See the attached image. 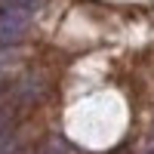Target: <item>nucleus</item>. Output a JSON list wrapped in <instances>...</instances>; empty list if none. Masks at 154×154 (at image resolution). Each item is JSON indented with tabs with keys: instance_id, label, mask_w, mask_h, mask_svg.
<instances>
[{
	"instance_id": "obj_3",
	"label": "nucleus",
	"mask_w": 154,
	"mask_h": 154,
	"mask_svg": "<svg viewBox=\"0 0 154 154\" xmlns=\"http://www.w3.org/2000/svg\"><path fill=\"white\" fill-rule=\"evenodd\" d=\"M6 126H9V114H3V111H0V139H3V133H6Z\"/></svg>"
},
{
	"instance_id": "obj_2",
	"label": "nucleus",
	"mask_w": 154,
	"mask_h": 154,
	"mask_svg": "<svg viewBox=\"0 0 154 154\" xmlns=\"http://www.w3.org/2000/svg\"><path fill=\"white\" fill-rule=\"evenodd\" d=\"M37 0H3V6H34Z\"/></svg>"
},
{
	"instance_id": "obj_4",
	"label": "nucleus",
	"mask_w": 154,
	"mask_h": 154,
	"mask_svg": "<svg viewBox=\"0 0 154 154\" xmlns=\"http://www.w3.org/2000/svg\"><path fill=\"white\" fill-rule=\"evenodd\" d=\"M148 154H154V151H148Z\"/></svg>"
},
{
	"instance_id": "obj_1",
	"label": "nucleus",
	"mask_w": 154,
	"mask_h": 154,
	"mask_svg": "<svg viewBox=\"0 0 154 154\" xmlns=\"http://www.w3.org/2000/svg\"><path fill=\"white\" fill-rule=\"evenodd\" d=\"M31 16H34V6H3L0 9V46L16 43L25 34Z\"/></svg>"
}]
</instances>
